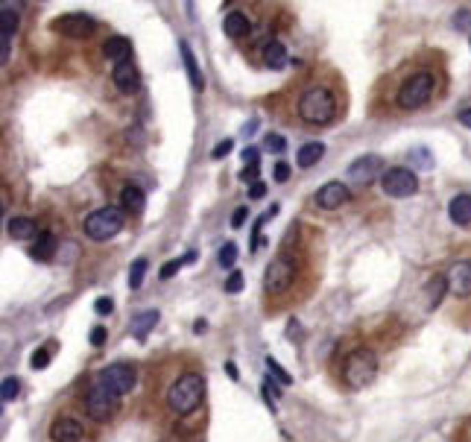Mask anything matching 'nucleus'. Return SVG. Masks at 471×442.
Masks as SVG:
<instances>
[{
    "mask_svg": "<svg viewBox=\"0 0 471 442\" xmlns=\"http://www.w3.org/2000/svg\"><path fill=\"white\" fill-rule=\"evenodd\" d=\"M299 226L287 231L281 240L278 255L269 261L264 272V305L276 314L281 307L302 302V296L313 287V272H311V252L299 243Z\"/></svg>",
    "mask_w": 471,
    "mask_h": 442,
    "instance_id": "1",
    "label": "nucleus"
},
{
    "mask_svg": "<svg viewBox=\"0 0 471 442\" xmlns=\"http://www.w3.org/2000/svg\"><path fill=\"white\" fill-rule=\"evenodd\" d=\"M392 82V106L398 112H419L431 106L445 88L442 65L433 62H404L401 68L389 76Z\"/></svg>",
    "mask_w": 471,
    "mask_h": 442,
    "instance_id": "2",
    "label": "nucleus"
},
{
    "mask_svg": "<svg viewBox=\"0 0 471 442\" xmlns=\"http://www.w3.org/2000/svg\"><path fill=\"white\" fill-rule=\"evenodd\" d=\"M343 108L346 94L331 71L316 73L311 82L302 85L299 97H295V117L308 126H331L343 115Z\"/></svg>",
    "mask_w": 471,
    "mask_h": 442,
    "instance_id": "3",
    "label": "nucleus"
},
{
    "mask_svg": "<svg viewBox=\"0 0 471 442\" xmlns=\"http://www.w3.org/2000/svg\"><path fill=\"white\" fill-rule=\"evenodd\" d=\"M164 410H167L170 416L176 419H184L196 413L205 402V378L202 372L196 369H182L176 372V378H170L167 384H164Z\"/></svg>",
    "mask_w": 471,
    "mask_h": 442,
    "instance_id": "4",
    "label": "nucleus"
},
{
    "mask_svg": "<svg viewBox=\"0 0 471 442\" xmlns=\"http://www.w3.org/2000/svg\"><path fill=\"white\" fill-rule=\"evenodd\" d=\"M378 369H381V363H378L375 351L354 349V351H348V358L343 360V367H339V378H343L348 390H363V386H369L378 378Z\"/></svg>",
    "mask_w": 471,
    "mask_h": 442,
    "instance_id": "5",
    "label": "nucleus"
},
{
    "mask_svg": "<svg viewBox=\"0 0 471 442\" xmlns=\"http://www.w3.org/2000/svg\"><path fill=\"white\" fill-rule=\"evenodd\" d=\"M85 235L91 240L103 243V240H112L114 235H120V229H123V208H114V205H106V208H97L85 217Z\"/></svg>",
    "mask_w": 471,
    "mask_h": 442,
    "instance_id": "6",
    "label": "nucleus"
},
{
    "mask_svg": "<svg viewBox=\"0 0 471 442\" xmlns=\"http://www.w3.org/2000/svg\"><path fill=\"white\" fill-rule=\"evenodd\" d=\"M85 413H88L94 422H112V416L117 413V395L97 381L94 386H88V393H85Z\"/></svg>",
    "mask_w": 471,
    "mask_h": 442,
    "instance_id": "7",
    "label": "nucleus"
},
{
    "mask_svg": "<svg viewBox=\"0 0 471 442\" xmlns=\"http://www.w3.org/2000/svg\"><path fill=\"white\" fill-rule=\"evenodd\" d=\"M381 191L392 196V200H407L419 191V179H415V170L410 167H389L381 176Z\"/></svg>",
    "mask_w": 471,
    "mask_h": 442,
    "instance_id": "8",
    "label": "nucleus"
},
{
    "mask_svg": "<svg viewBox=\"0 0 471 442\" xmlns=\"http://www.w3.org/2000/svg\"><path fill=\"white\" fill-rule=\"evenodd\" d=\"M135 378H138V372H135V363H126V360H117L112 363V367H106L100 372V381L103 386H108L117 399L120 395H126V393H132V386H135Z\"/></svg>",
    "mask_w": 471,
    "mask_h": 442,
    "instance_id": "9",
    "label": "nucleus"
},
{
    "mask_svg": "<svg viewBox=\"0 0 471 442\" xmlns=\"http://www.w3.org/2000/svg\"><path fill=\"white\" fill-rule=\"evenodd\" d=\"M53 32H59L64 38H73V41H85L97 32V21L85 12H68L53 21Z\"/></svg>",
    "mask_w": 471,
    "mask_h": 442,
    "instance_id": "10",
    "label": "nucleus"
},
{
    "mask_svg": "<svg viewBox=\"0 0 471 442\" xmlns=\"http://www.w3.org/2000/svg\"><path fill=\"white\" fill-rule=\"evenodd\" d=\"M313 202H316V208H322V211H337V208L352 202V191H348L346 182H325L319 191L313 194Z\"/></svg>",
    "mask_w": 471,
    "mask_h": 442,
    "instance_id": "11",
    "label": "nucleus"
},
{
    "mask_svg": "<svg viewBox=\"0 0 471 442\" xmlns=\"http://www.w3.org/2000/svg\"><path fill=\"white\" fill-rule=\"evenodd\" d=\"M448 279V293L454 299H471V261L468 258H459L454 261L445 272Z\"/></svg>",
    "mask_w": 471,
    "mask_h": 442,
    "instance_id": "12",
    "label": "nucleus"
},
{
    "mask_svg": "<svg viewBox=\"0 0 471 442\" xmlns=\"http://www.w3.org/2000/svg\"><path fill=\"white\" fill-rule=\"evenodd\" d=\"M223 30H226L228 38H234V41H249L252 32H255V24H252V18H249L246 9L240 6V9H232V12L223 18Z\"/></svg>",
    "mask_w": 471,
    "mask_h": 442,
    "instance_id": "13",
    "label": "nucleus"
},
{
    "mask_svg": "<svg viewBox=\"0 0 471 442\" xmlns=\"http://www.w3.org/2000/svg\"><path fill=\"white\" fill-rule=\"evenodd\" d=\"M50 439L53 442H82L85 439V425L73 416H59L50 425Z\"/></svg>",
    "mask_w": 471,
    "mask_h": 442,
    "instance_id": "14",
    "label": "nucleus"
},
{
    "mask_svg": "<svg viewBox=\"0 0 471 442\" xmlns=\"http://www.w3.org/2000/svg\"><path fill=\"white\" fill-rule=\"evenodd\" d=\"M383 159L381 156H360L348 164V179L352 182H372L375 176H383Z\"/></svg>",
    "mask_w": 471,
    "mask_h": 442,
    "instance_id": "15",
    "label": "nucleus"
},
{
    "mask_svg": "<svg viewBox=\"0 0 471 442\" xmlns=\"http://www.w3.org/2000/svg\"><path fill=\"white\" fill-rule=\"evenodd\" d=\"M112 80H114V85H117L123 94H135L138 88H141V73H138V68H135L132 62H120V65H114Z\"/></svg>",
    "mask_w": 471,
    "mask_h": 442,
    "instance_id": "16",
    "label": "nucleus"
},
{
    "mask_svg": "<svg viewBox=\"0 0 471 442\" xmlns=\"http://www.w3.org/2000/svg\"><path fill=\"white\" fill-rule=\"evenodd\" d=\"M258 59H261V65H267L269 71H281L284 65H287V50H284V44H281V41L269 38V41L264 44V47H261Z\"/></svg>",
    "mask_w": 471,
    "mask_h": 442,
    "instance_id": "17",
    "label": "nucleus"
},
{
    "mask_svg": "<svg viewBox=\"0 0 471 442\" xmlns=\"http://www.w3.org/2000/svg\"><path fill=\"white\" fill-rule=\"evenodd\" d=\"M29 255H32V261H50L53 255H56V235L53 231H38L36 235V240H32V246H29Z\"/></svg>",
    "mask_w": 471,
    "mask_h": 442,
    "instance_id": "18",
    "label": "nucleus"
},
{
    "mask_svg": "<svg viewBox=\"0 0 471 442\" xmlns=\"http://www.w3.org/2000/svg\"><path fill=\"white\" fill-rule=\"evenodd\" d=\"M132 53V41H129L126 36H112L103 41V59L108 62H126V56Z\"/></svg>",
    "mask_w": 471,
    "mask_h": 442,
    "instance_id": "19",
    "label": "nucleus"
},
{
    "mask_svg": "<svg viewBox=\"0 0 471 442\" xmlns=\"http://www.w3.org/2000/svg\"><path fill=\"white\" fill-rule=\"evenodd\" d=\"M448 217L457 226H471V194H457L448 202Z\"/></svg>",
    "mask_w": 471,
    "mask_h": 442,
    "instance_id": "20",
    "label": "nucleus"
},
{
    "mask_svg": "<svg viewBox=\"0 0 471 442\" xmlns=\"http://www.w3.org/2000/svg\"><path fill=\"white\" fill-rule=\"evenodd\" d=\"M179 53H182V62H184V71H188L191 85L196 88V91H202V88H205V76L200 71V62H196L193 50L188 47V41H179Z\"/></svg>",
    "mask_w": 471,
    "mask_h": 442,
    "instance_id": "21",
    "label": "nucleus"
},
{
    "mask_svg": "<svg viewBox=\"0 0 471 442\" xmlns=\"http://www.w3.org/2000/svg\"><path fill=\"white\" fill-rule=\"evenodd\" d=\"M156 323H158V311H144V314H138L132 319V325H129V334L144 342L149 337V331L156 328Z\"/></svg>",
    "mask_w": 471,
    "mask_h": 442,
    "instance_id": "22",
    "label": "nucleus"
},
{
    "mask_svg": "<svg viewBox=\"0 0 471 442\" xmlns=\"http://www.w3.org/2000/svg\"><path fill=\"white\" fill-rule=\"evenodd\" d=\"M144 191L141 187H135V185H126L123 191H120V208L123 211H129V214H141L144 211Z\"/></svg>",
    "mask_w": 471,
    "mask_h": 442,
    "instance_id": "23",
    "label": "nucleus"
},
{
    "mask_svg": "<svg viewBox=\"0 0 471 442\" xmlns=\"http://www.w3.org/2000/svg\"><path fill=\"white\" fill-rule=\"evenodd\" d=\"M6 235L12 240H27V237L36 235V223H32L29 217H12L6 223Z\"/></svg>",
    "mask_w": 471,
    "mask_h": 442,
    "instance_id": "24",
    "label": "nucleus"
},
{
    "mask_svg": "<svg viewBox=\"0 0 471 442\" xmlns=\"http://www.w3.org/2000/svg\"><path fill=\"white\" fill-rule=\"evenodd\" d=\"M322 156H325V147L319 141H311V143H304V147L299 150V156H295V159H299V167H313V164L319 161Z\"/></svg>",
    "mask_w": 471,
    "mask_h": 442,
    "instance_id": "25",
    "label": "nucleus"
},
{
    "mask_svg": "<svg viewBox=\"0 0 471 442\" xmlns=\"http://www.w3.org/2000/svg\"><path fill=\"white\" fill-rule=\"evenodd\" d=\"M18 32V12L15 6H3L0 9V36H3V41H9Z\"/></svg>",
    "mask_w": 471,
    "mask_h": 442,
    "instance_id": "26",
    "label": "nucleus"
},
{
    "mask_svg": "<svg viewBox=\"0 0 471 442\" xmlns=\"http://www.w3.org/2000/svg\"><path fill=\"white\" fill-rule=\"evenodd\" d=\"M445 293H448V279H445V275H433L431 290H427V307H431V311H436Z\"/></svg>",
    "mask_w": 471,
    "mask_h": 442,
    "instance_id": "27",
    "label": "nucleus"
},
{
    "mask_svg": "<svg viewBox=\"0 0 471 442\" xmlns=\"http://www.w3.org/2000/svg\"><path fill=\"white\" fill-rule=\"evenodd\" d=\"M147 267H149L147 258H135V261H132V267H129V287H132V290H138V287L144 284Z\"/></svg>",
    "mask_w": 471,
    "mask_h": 442,
    "instance_id": "28",
    "label": "nucleus"
},
{
    "mask_svg": "<svg viewBox=\"0 0 471 442\" xmlns=\"http://www.w3.org/2000/svg\"><path fill=\"white\" fill-rule=\"evenodd\" d=\"M56 346H59V342H53V340L47 342V346H41V349L36 351V355H32V360H29V363H32V369H45L47 363H50L53 349H56Z\"/></svg>",
    "mask_w": 471,
    "mask_h": 442,
    "instance_id": "29",
    "label": "nucleus"
},
{
    "mask_svg": "<svg viewBox=\"0 0 471 442\" xmlns=\"http://www.w3.org/2000/svg\"><path fill=\"white\" fill-rule=\"evenodd\" d=\"M191 261H196V252H188V255L179 258V261H167V264L161 267V279H164V281L173 279V275H176V272L182 270V264H191Z\"/></svg>",
    "mask_w": 471,
    "mask_h": 442,
    "instance_id": "30",
    "label": "nucleus"
},
{
    "mask_svg": "<svg viewBox=\"0 0 471 442\" xmlns=\"http://www.w3.org/2000/svg\"><path fill=\"white\" fill-rule=\"evenodd\" d=\"M267 369H269V375H276V378L284 384V386H290L293 384V378H290V372H284V367L276 360V358H267Z\"/></svg>",
    "mask_w": 471,
    "mask_h": 442,
    "instance_id": "31",
    "label": "nucleus"
},
{
    "mask_svg": "<svg viewBox=\"0 0 471 442\" xmlns=\"http://www.w3.org/2000/svg\"><path fill=\"white\" fill-rule=\"evenodd\" d=\"M217 261H220V267H223V270L232 267V264L237 261V246H234V243H226V246L220 249V255H217Z\"/></svg>",
    "mask_w": 471,
    "mask_h": 442,
    "instance_id": "32",
    "label": "nucleus"
},
{
    "mask_svg": "<svg viewBox=\"0 0 471 442\" xmlns=\"http://www.w3.org/2000/svg\"><path fill=\"white\" fill-rule=\"evenodd\" d=\"M18 390H21V381H18V378H6L3 384H0L3 402H15V399H18Z\"/></svg>",
    "mask_w": 471,
    "mask_h": 442,
    "instance_id": "33",
    "label": "nucleus"
},
{
    "mask_svg": "<svg viewBox=\"0 0 471 442\" xmlns=\"http://www.w3.org/2000/svg\"><path fill=\"white\" fill-rule=\"evenodd\" d=\"M243 284H246L243 272H232V275H228V279H226L223 290H226V293H240V290H243Z\"/></svg>",
    "mask_w": 471,
    "mask_h": 442,
    "instance_id": "34",
    "label": "nucleus"
},
{
    "mask_svg": "<svg viewBox=\"0 0 471 442\" xmlns=\"http://www.w3.org/2000/svg\"><path fill=\"white\" fill-rule=\"evenodd\" d=\"M413 161L419 164V167H424V170H431V167H433V156H431V150H413Z\"/></svg>",
    "mask_w": 471,
    "mask_h": 442,
    "instance_id": "35",
    "label": "nucleus"
},
{
    "mask_svg": "<svg viewBox=\"0 0 471 442\" xmlns=\"http://www.w3.org/2000/svg\"><path fill=\"white\" fill-rule=\"evenodd\" d=\"M88 340H91V346H94V349H100L103 342L108 340V331H106L103 325H97V328H91V337H88Z\"/></svg>",
    "mask_w": 471,
    "mask_h": 442,
    "instance_id": "36",
    "label": "nucleus"
},
{
    "mask_svg": "<svg viewBox=\"0 0 471 442\" xmlns=\"http://www.w3.org/2000/svg\"><path fill=\"white\" fill-rule=\"evenodd\" d=\"M94 311H97V314H103V316H108V314L114 311V302L108 299V296H103V299H97V302H94Z\"/></svg>",
    "mask_w": 471,
    "mask_h": 442,
    "instance_id": "37",
    "label": "nucleus"
},
{
    "mask_svg": "<svg viewBox=\"0 0 471 442\" xmlns=\"http://www.w3.org/2000/svg\"><path fill=\"white\" fill-rule=\"evenodd\" d=\"M284 147H287V141H284L281 135H267V150L269 152H284Z\"/></svg>",
    "mask_w": 471,
    "mask_h": 442,
    "instance_id": "38",
    "label": "nucleus"
},
{
    "mask_svg": "<svg viewBox=\"0 0 471 442\" xmlns=\"http://www.w3.org/2000/svg\"><path fill=\"white\" fill-rule=\"evenodd\" d=\"M272 176H276V182H287L290 179V164L287 161H278L276 170H272Z\"/></svg>",
    "mask_w": 471,
    "mask_h": 442,
    "instance_id": "39",
    "label": "nucleus"
},
{
    "mask_svg": "<svg viewBox=\"0 0 471 442\" xmlns=\"http://www.w3.org/2000/svg\"><path fill=\"white\" fill-rule=\"evenodd\" d=\"M246 217H249V208H246V205H240L237 211L232 214V229H240V226H243V223H246Z\"/></svg>",
    "mask_w": 471,
    "mask_h": 442,
    "instance_id": "40",
    "label": "nucleus"
},
{
    "mask_svg": "<svg viewBox=\"0 0 471 442\" xmlns=\"http://www.w3.org/2000/svg\"><path fill=\"white\" fill-rule=\"evenodd\" d=\"M228 152H232V141H223V143H217V147L211 150V159L220 161L223 156H228Z\"/></svg>",
    "mask_w": 471,
    "mask_h": 442,
    "instance_id": "41",
    "label": "nucleus"
},
{
    "mask_svg": "<svg viewBox=\"0 0 471 442\" xmlns=\"http://www.w3.org/2000/svg\"><path fill=\"white\" fill-rule=\"evenodd\" d=\"M240 179H243V182H255L258 179V164H246V167L240 170Z\"/></svg>",
    "mask_w": 471,
    "mask_h": 442,
    "instance_id": "42",
    "label": "nucleus"
},
{
    "mask_svg": "<svg viewBox=\"0 0 471 442\" xmlns=\"http://www.w3.org/2000/svg\"><path fill=\"white\" fill-rule=\"evenodd\" d=\"M264 194H267V182H255L249 187V200H261Z\"/></svg>",
    "mask_w": 471,
    "mask_h": 442,
    "instance_id": "43",
    "label": "nucleus"
},
{
    "mask_svg": "<svg viewBox=\"0 0 471 442\" xmlns=\"http://www.w3.org/2000/svg\"><path fill=\"white\" fill-rule=\"evenodd\" d=\"M459 442H471V416L463 422V428H459Z\"/></svg>",
    "mask_w": 471,
    "mask_h": 442,
    "instance_id": "44",
    "label": "nucleus"
},
{
    "mask_svg": "<svg viewBox=\"0 0 471 442\" xmlns=\"http://www.w3.org/2000/svg\"><path fill=\"white\" fill-rule=\"evenodd\" d=\"M457 27H459V30H468V27H471V15L466 12V9L457 15Z\"/></svg>",
    "mask_w": 471,
    "mask_h": 442,
    "instance_id": "45",
    "label": "nucleus"
},
{
    "mask_svg": "<svg viewBox=\"0 0 471 442\" xmlns=\"http://www.w3.org/2000/svg\"><path fill=\"white\" fill-rule=\"evenodd\" d=\"M243 161H246V164H258V147H249V150L243 152Z\"/></svg>",
    "mask_w": 471,
    "mask_h": 442,
    "instance_id": "46",
    "label": "nucleus"
},
{
    "mask_svg": "<svg viewBox=\"0 0 471 442\" xmlns=\"http://www.w3.org/2000/svg\"><path fill=\"white\" fill-rule=\"evenodd\" d=\"M459 124L471 129V108H463V112H459Z\"/></svg>",
    "mask_w": 471,
    "mask_h": 442,
    "instance_id": "47",
    "label": "nucleus"
}]
</instances>
